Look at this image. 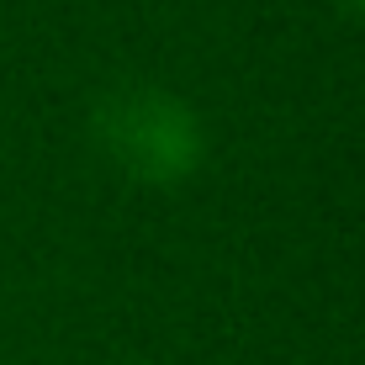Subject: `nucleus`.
Instances as JSON below:
<instances>
[{
	"instance_id": "obj_2",
	"label": "nucleus",
	"mask_w": 365,
	"mask_h": 365,
	"mask_svg": "<svg viewBox=\"0 0 365 365\" xmlns=\"http://www.w3.org/2000/svg\"><path fill=\"white\" fill-rule=\"evenodd\" d=\"M344 6H355V11H360V16H365V0H344Z\"/></svg>"
},
{
	"instance_id": "obj_1",
	"label": "nucleus",
	"mask_w": 365,
	"mask_h": 365,
	"mask_svg": "<svg viewBox=\"0 0 365 365\" xmlns=\"http://www.w3.org/2000/svg\"><path fill=\"white\" fill-rule=\"evenodd\" d=\"M101 148L117 170L148 185H175L201 165V122L180 96L165 91H122L101 106Z\"/></svg>"
}]
</instances>
